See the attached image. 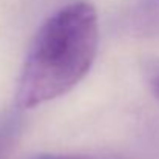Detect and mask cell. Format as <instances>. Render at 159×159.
I'll return each mask as SVG.
<instances>
[{
    "label": "cell",
    "instance_id": "3957f363",
    "mask_svg": "<svg viewBox=\"0 0 159 159\" xmlns=\"http://www.w3.org/2000/svg\"><path fill=\"white\" fill-rule=\"evenodd\" d=\"M144 76L152 94L159 102V59H150L144 63Z\"/></svg>",
    "mask_w": 159,
    "mask_h": 159
},
{
    "label": "cell",
    "instance_id": "7a4b0ae2",
    "mask_svg": "<svg viewBox=\"0 0 159 159\" xmlns=\"http://www.w3.org/2000/svg\"><path fill=\"white\" fill-rule=\"evenodd\" d=\"M19 134V127L14 117L6 119L0 124V159H5L16 144Z\"/></svg>",
    "mask_w": 159,
    "mask_h": 159
},
{
    "label": "cell",
    "instance_id": "5b68a950",
    "mask_svg": "<svg viewBox=\"0 0 159 159\" xmlns=\"http://www.w3.org/2000/svg\"><path fill=\"white\" fill-rule=\"evenodd\" d=\"M111 159H127V158H111Z\"/></svg>",
    "mask_w": 159,
    "mask_h": 159
},
{
    "label": "cell",
    "instance_id": "6da1fadb",
    "mask_svg": "<svg viewBox=\"0 0 159 159\" xmlns=\"http://www.w3.org/2000/svg\"><path fill=\"white\" fill-rule=\"evenodd\" d=\"M98 12L88 2L68 3L39 28L25 59L17 90L19 108H34L71 91L98 53Z\"/></svg>",
    "mask_w": 159,
    "mask_h": 159
},
{
    "label": "cell",
    "instance_id": "277c9868",
    "mask_svg": "<svg viewBox=\"0 0 159 159\" xmlns=\"http://www.w3.org/2000/svg\"><path fill=\"white\" fill-rule=\"evenodd\" d=\"M34 159H93V158L77 156V155H45V156H37Z\"/></svg>",
    "mask_w": 159,
    "mask_h": 159
}]
</instances>
